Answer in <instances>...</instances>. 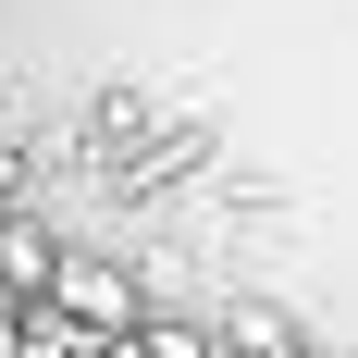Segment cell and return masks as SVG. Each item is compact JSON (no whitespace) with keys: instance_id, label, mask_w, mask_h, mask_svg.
<instances>
[{"instance_id":"6da1fadb","label":"cell","mask_w":358,"mask_h":358,"mask_svg":"<svg viewBox=\"0 0 358 358\" xmlns=\"http://www.w3.org/2000/svg\"><path fill=\"white\" fill-rule=\"evenodd\" d=\"M50 296H62V322H87V334H136V272H124V259L74 248L62 272H50Z\"/></svg>"},{"instance_id":"7a4b0ae2","label":"cell","mask_w":358,"mask_h":358,"mask_svg":"<svg viewBox=\"0 0 358 358\" xmlns=\"http://www.w3.org/2000/svg\"><path fill=\"white\" fill-rule=\"evenodd\" d=\"M0 272H13L25 296H50V272H62V259H50V235H37V222H13V235H0Z\"/></svg>"},{"instance_id":"3957f363","label":"cell","mask_w":358,"mask_h":358,"mask_svg":"<svg viewBox=\"0 0 358 358\" xmlns=\"http://www.w3.org/2000/svg\"><path fill=\"white\" fill-rule=\"evenodd\" d=\"M0 358H13V309H0Z\"/></svg>"}]
</instances>
